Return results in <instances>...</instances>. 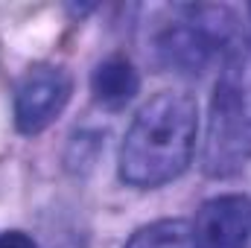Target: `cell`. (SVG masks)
<instances>
[{
	"mask_svg": "<svg viewBox=\"0 0 251 248\" xmlns=\"http://www.w3.org/2000/svg\"><path fill=\"white\" fill-rule=\"evenodd\" d=\"M123 248H190V225L184 219H158L134 231Z\"/></svg>",
	"mask_w": 251,
	"mask_h": 248,
	"instance_id": "52a82bcc",
	"label": "cell"
},
{
	"mask_svg": "<svg viewBox=\"0 0 251 248\" xmlns=\"http://www.w3.org/2000/svg\"><path fill=\"white\" fill-rule=\"evenodd\" d=\"M0 248H38V246L24 231H3L0 234Z\"/></svg>",
	"mask_w": 251,
	"mask_h": 248,
	"instance_id": "ba28073f",
	"label": "cell"
},
{
	"mask_svg": "<svg viewBox=\"0 0 251 248\" xmlns=\"http://www.w3.org/2000/svg\"><path fill=\"white\" fill-rule=\"evenodd\" d=\"M73 82L62 67H32L18 82L15 91V125L21 134H38L53 120H59L70 99Z\"/></svg>",
	"mask_w": 251,
	"mask_h": 248,
	"instance_id": "277c9868",
	"label": "cell"
},
{
	"mask_svg": "<svg viewBox=\"0 0 251 248\" xmlns=\"http://www.w3.org/2000/svg\"><path fill=\"white\" fill-rule=\"evenodd\" d=\"M249 12H251V9H249Z\"/></svg>",
	"mask_w": 251,
	"mask_h": 248,
	"instance_id": "9c48e42d",
	"label": "cell"
},
{
	"mask_svg": "<svg viewBox=\"0 0 251 248\" xmlns=\"http://www.w3.org/2000/svg\"><path fill=\"white\" fill-rule=\"evenodd\" d=\"M251 161V47H237L225 62L210 97L201 167L228 178Z\"/></svg>",
	"mask_w": 251,
	"mask_h": 248,
	"instance_id": "7a4b0ae2",
	"label": "cell"
},
{
	"mask_svg": "<svg viewBox=\"0 0 251 248\" xmlns=\"http://www.w3.org/2000/svg\"><path fill=\"white\" fill-rule=\"evenodd\" d=\"M137 91H140V76L128 59L111 56V59L100 62L91 73V94L108 111L126 108L137 97Z\"/></svg>",
	"mask_w": 251,
	"mask_h": 248,
	"instance_id": "8992f818",
	"label": "cell"
},
{
	"mask_svg": "<svg viewBox=\"0 0 251 248\" xmlns=\"http://www.w3.org/2000/svg\"><path fill=\"white\" fill-rule=\"evenodd\" d=\"M251 201L246 196H216L201 204L190 225V248H249Z\"/></svg>",
	"mask_w": 251,
	"mask_h": 248,
	"instance_id": "5b68a950",
	"label": "cell"
},
{
	"mask_svg": "<svg viewBox=\"0 0 251 248\" xmlns=\"http://www.w3.org/2000/svg\"><path fill=\"white\" fill-rule=\"evenodd\" d=\"M152 47L161 67L199 76L240 47L237 15L228 6H173Z\"/></svg>",
	"mask_w": 251,
	"mask_h": 248,
	"instance_id": "3957f363",
	"label": "cell"
},
{
	"mask_svg": "<svg viewBox=\"0 0 251 248\" xmlns=\"http://www.w3.org/2000/svg\"><path fill=\"white\" fill-rule=\"evenodd\" d=\"M199 131V105L190 94H155L128 125L120 146V178L152 190L170 184L190 167Z\"/></svg>",
	"mask_w": 251,
	"mask_h": 248,
	"instance_id": "6da1fadb",
	"label": "cell"
}]
</instances>
